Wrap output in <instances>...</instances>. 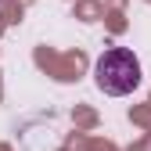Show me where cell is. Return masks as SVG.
<instances>
[{"mask_svg":"<svg viewBox=\"0 0 151 151\" xmlns=\"http://www.w3.org/2000/svg\"><path fill=\"white\" fill-rule=\"evenodd\" d=\"M93 83L108 97H126L140 86V61L129 47H108L93 61Z\"/></svg>","mask_w":151,"mask_h":151,"instance_id":"cell-1","label":"cell"}]
</instances>
